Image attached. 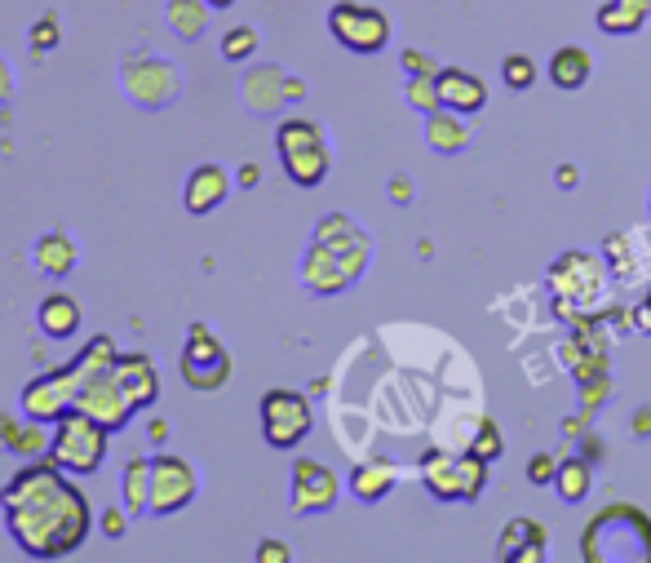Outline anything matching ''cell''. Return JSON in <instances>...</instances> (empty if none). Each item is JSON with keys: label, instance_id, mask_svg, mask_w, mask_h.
Wrapping results in <instances>:
<instances>
[{"label": "cell", "instance_id": "8", "mask_svg": "<svg viewBox=\"0 0 651 563\" xmlns=\"http://www.w3.org/2000/svg\"><path fill=\"white\" fill-rule=\"evenodd\" d=\"M200 480L196 466L178 453H156L151 458V515H178L196 502Z\"/></svg>", "mask_w": 651, "mask_h": 563}, {"label": "cell", "instance_id": "22", "mask_svg": "<svg viewBox=\"0 0 651 563\" xmlns=\"http://www.w3.org/2000/svg\"><path fill=\"white\" fill-rule=\"evenodd\" d=\"M648 13H651V0H608L599 9V27L608 36H630V31H639L648 22Z\"/></svg>", "mask_w": 651, "mask_h": 563}, {"label": "cell", "instance_id": "15", "mask_svg": "<svg viewBox=\"0 0 651 563\" xmlns=\"http://www.w3.org/2000/svg\"><path fill=\"white\" fill-rule=\"evenodd\" d=\"M116 382L129 395L133 409H151L160 395V373L151 364V355H120L116 360Z\"/></svg>", "mask_w": 651, "mask_h": 563}, {"label": "cell", "instance_id": "21", "mask_svg": "<svg viewBox=\"0 0 651 563\" xmlns=\"http://www.w3.org/2000/svg\"><path fill=\"white\" fill-rule=\"evenodd\" d=\"M120 493H124V511L138 520V515H151V458H133L120 475Z\"/></svg>", "mask_w": 651, "mask_h": 563}, {"label": "cell", "instance_id": "2", "mask_svg": "<svg viewBox=\"0 0 651 563\" xmlns=\"http://www.w3.org/2000/svg\"><path fill=\"white\" fill-rule=\"evenodd\" d=\"M107 426L98 418H89L84 409H67L53 422V440H49V458L67 471V475H93L107 462Z\"/></svg>", "mask_w": 651, "mask_h": 563}, {"label": "cell", "instance_id": "31", "mask_svg": "<svg viewBox=\"0 0 651 563\" xmlns=\"http://www.w3.org/2000/svg\"><path fill=\"white\" fill-rule=\"evenodd\" d=\"M133 515L129 511H102V533L107 537H124V524H129Z\"/></svg>", "mask_w": 651, "mask_h": 563}, {"label": "cell", "instance_id": "23", "mask_svg": "<svg viewBox=\"0 0 651 563\" xmlns=\"http://www.w3.org/2000/svg\"><path fill=\"white\" fill-rule=\"evenodd\" d=\"M390 489H394V466L390 462H368V466H354V475H350V493L359 502H381Z\"/></svg>", "mask_w": 651, "mask_h": 563}, {"label": "cell", "instance_id": "18", "mask_svg": "<svg viewBox=\"0 0 651 563\" xmlns=\"http://www.w3.org/2000/svg\"><path fill=\"white\" fill-rule=\"evenodd\" d=\"M501 560H545V529L532 520H514L497 546Z\"/></svg>", "mask_w": 651, "mask_h": 563}, {"label": "cell", "instance_id": "19", "mask_svg": "<svg viewBox=\"0 0 651 563\" xmlns=\"http://www.w3.org/2000/svg\"><path fill=\"white\" fill-rule=\"evenodd\" d=\"M36 267H40L44 275H53V280L71 275V271H76V244H71V235H67V231H44V235L36 240Z\"/></svg>", "mask_w": 651, "mask_h": 563}, {"label": "cell", "instance_id": "11", "mask_svg": "<svg viewBox=\"0 0 651 563\" xmlns=\"http://www.w3.org/2000/svg\"><path fill=\"white\" fill-rule=\"evenodd\" d=\"M67 409H71V391H67V382H62L58 369H49V373H40V378H31V382L22 386V413H27L31 422L53 426Z\"/></svg>", "mask_w": 651, "mask_h": 563}, {"label": "cell", "instance_id": "17", "mask_svg": "<svg viewBox=\"0 0 651 563\" xmlns=\"http://www.w3.org/2000/svg\"><path fill=\"white\" fill-rule=\"evenodd\" d=\"M434 89H439V102L443 107H457V111H479L488 102L483 80L479 76H465V71H439Z\"/></svg>", "mask_w": 651, "mask_h": 563}, {"label": "cell", "instance_id": "29", "mask_svg": "<svg viewBox=\"0 0 651 563\" xmlns=\"http://www.w3.org/2000/svg\"><path fill=\"white\" fill-rule=\"evenodd\" d=\"M470 453H474V458H483V462H492V458L501 453V431H497L492 422H483V431H479V440L470 444Z\"/></svg>", "mask_w": 651, "mask_h": 563}, {"label": "cell", "instance_id": "16", "mask_svg": "<svg viewBox=\"0 0 651 563\" xmlns=\"http://www.w3.org/2000/svg\"><path fill=\"white\" fill-rule=\"evenodd\" d=\"M36 324H40V333L49 342H67V338L80 333V302L67 298V293H49L40 302V311H36Z\"/></svg>", "mask_w": 651, "mask_h": 563}, {"label": "cell", "instance_id": "25", "mask_svg": "<svg viewBox=\"0 0 651 563\" xmlns=\"http://www.w3.org/2000/svg\"><path fill=\"white\" fill-rule=\"evenodd\" d=\"M204 9H209L204 0H169V22L178 27L182 40H196L204 31V22H209Z\"/></svg>", "mask_w": 651, "mask_h": 563}, {"label": "cell", "instance_id": "10", "mask_svg": "<svg viewBox=\"0 0 651 563\" xmlns=\"http://www.w3.org/2000/svg\"><path fill=\"white\" fill-rule=\"evenodd\" d=\"M76 409H84L89 418H98L107 431H120V426H129V418L138 413V409L129 404V395L120 391V382H116V369H111V373H98L93 382H84V386H80V395H76Z\"/></svg>", "mask_w": 651, "mask_h": 563}, {"label": "cell", "instance_id": "20", "mask_svg": "<svg viewBox=\"0 0 651 563\" xmlns=\"http://www.w3.org/2000/svg\"><path fill=\"white\" fill-rule=\"evenodd\" d=\"M590 71H594V62H590V53L581 44H563L550 58V84L554 89H581L590 80Z\"/></svg>", "mask_w": 651, "mask_h": 563}, {"label": "cell", "instance_id": "28", "mask_svg": "<svg viewBox=\"0 0 651 563\" xmlns=\"http://www.w3.org/2000/svg\"><path fill=\"white\" fill-rule=\"evenodd\" d=\"M49 440H53V435H44V422H31L27 431H18V435H13V444H9V449H13V453H22V458H40V453L49 449Z\"/></svg>", "mask_w": 651, "mask_h": 563}, {"label": "cell", "instance_id": "26", "mask_svg": "<svg viewBox=\"0 0 651 563\" xmlns=\"http://www.w3.org/2000/svg\"><path fill=\"white\" fill-rule=\"evenodd\" d=\"M258 53V31L253 27H231L227 36H222V58L227 62H244V58H253Z\"/></svg>", "mask_w": 651, "mask_h": 563}, {"label": "cell", "instance_id": "27", "mask_svg": "<svg viewBox=\"0 0 651 563\" xmlns=\"http://www.w3.org/2000/svg\"><path fill=\"white\" fill-rule=\"evenodd\" d=\"M501 76H505L510 89H528V84L537 80V62H532L528 53H510V58L501 62Z\"/></svg>", "mask_w": 651, "mask_h": 563}, {"label": "cell", "instance_id": "9", "mask_svg": "<svg viewBox=\"0 0 651 563\" xmlns=\"http://www.w3.org/2000/svg\"><path fill=\"white\" fill-rule=\"evenodd\" d=\"M603 284H608V271L590 258V253H563L550 271V289L563 306H594L603 298Z\"/></svg>", "mask_w": 651, "mask_h": 563}, {"label": "cell", "instance_id": "7", "mask_svg": "<svg viewBox=\"0 0 651 563\" xmlns=\"http://www.w3.org/2000/svg\"><path fill=\"white\" fill-rule=\"evenodd\" d=\"M182 378L191 391H218L231 378V355L227 346L213 338L209 324H191L187 329V346H182Z\"/></svg>", "mask_w": 651, "mask_h": 563}, {"label": "cell", "instance_id": "24", "mask_svg": "<svg viewBox=\"0 0 651 563\" xmlns=\"http://www.w3.org/2000/svg\"><path fill=\"white\" fill-rule=\"evenodd\" d=\"M554 484H559V497L563 502H585L590 497V462H581V458H568L563 466H559V475H554Z\"/></svg>", "mask_w": 651, "mask_h": 563}, {"label": "cell", "instance_id": "12", "mask_svg": "<svg viewBox=\"0 0 651 563\" xmlns=\"http://www.w3.org/2000/svg\"><path fill=\"white\" fill-rule=\"evenodd\" d=\"M337 502V475L320 462H298L293 466V511L298 515H320Z\"/></svg>", "mask_w": 651, "mask_h": 563}, {"label": "cell", "instance_id": "14", "mask_svg": "<svg viewBox=\"0 0 651 563\" xmlns=\"http://www.w3.org/2000/svg\"><path fill=\"white\" fill-rule=\"evenodd\" d=\"M231 195V178H227V169L222 164H196L191 169V178H187V191H182V200H187V213H196V218H204V213H213L222 200Z\"/></svg>", "mask_w": 651, "mask_h": 563}, {"label": "cell", "instance_id": "34", "mask_svg": "<svg viewBox=\"0 0 651 563\" xmlns=\"http://www.w3.org/2000/svg\"><path fill=\"white\" fill-rule=\"evenodd\" d=\"M9 89H13V76H9V67H4V58H0V102L9 98Z\"/></svg>", "mask_w": 651, "mask_h": 563}, {"label": "cell", "instance_id": "1", "mask_svg": "<svg viewBox=\"0 0 651 563\" xmlns=\"http://www.w3.org/2000/svg\"><path fill=\"white\" fill-rule=\"evenodd\" d=\"M0 511L9 537L31 560H67L84 546L93 529V511L84 493L71 480H62V466L53 458L22 466L0 489Z\"/></svg>", "mask_w": 651, "mask_h": 563}, {"label": "cell", "instance_id": "33", "mask_svg": "<svg viewBox=\"0 0 651 563\" xmlns=\"http://www.w3.org/2000/svg\"><path fill=\"white\" fill-rule=\"evenodd\" d=\"M53 40H58V22H53V13H49V18H44V22L31 31V44H36V49H49Z\"/></svg>", "mask_w": 651, "mask_h": 563}, {"label": "cell", "instance_id": "13", "mask_svg": "<svg viewBox=\"0 0 651 563\" xmlns=\"http://www.w3.org/2000/svg\"><path fill=\"white\" fill-rule=\"evenodd\" d=\"M124 84L129 98H138L142 107H160L173 98V67H164L160 58H133L124 67Z\"/></svg>", "mask_w": 651, "mask_h": 563}, {"label": "cell", "instance_id": "6", "mask_svg": "<svg viewBox=\"0 0 651 563\" xmlns=\"http://www.w3.org/2000/svg\"><path fill=\"white\" fill-rule=\"evenodd\" d=\"M328 31H332V40L345 44L350 53H377V49H385V40H390L385 13L372 9V4H354V0H341V4L328 9Z\"/></svg>", "mask_w": 651, "mask_h": 563}, {"label": "cell", "instance_id": "30", "mask_svg": "<svg viewBox=\"0 0 651 563\" xmlns=\"http://www.w3.org/2000/svg\"><path fill=\"white\" fill-rule=\"evenodd\" d=\"M554 475H559L554 458H545V453H541V458H532V462H528V480H532L537 489H541V484H554Z\"/></svg>", "mask_w": 651, "mask_h": 563}, {"label": "cell", "instance_id": "36", "mask_svg": "<svg viewBox=\"0 0 651 563\" xmlns=\"http://www.w3.org/2000/svg\"><path fill=\"white\" fill-rule=\"evenodd\" d=\"M204 4H209V9H231L236 0H204Z\"/></svg>", "mask_w": 651, "mask_h": 563}, {"label": "cell", "instance_id": "5", "mask_svg": "<svg viewBox=\"0 0 651 563\" xmlns=\"http://www.w3.org/2000/svg\"><path fill=\"white\" fill-rule=\"evenodd\" d=\"M316 426L311 400L298 391H267L262 395V435L271 449H298Z\"/></svg>", "mask_w": 651, "mask_h": 563}, {"label": "cell", "instance_id": "4", "mask_svg": "<svg viewBox=\"0 0 651 563\" xmlns=\"http://www.w3.org/2000/svg\"><path fill=\"white\" fill-rule=\"evenodd\" d=\"M276 147H280V160H284V173L298 182V187H320L328 178V147L324 133L316 120H284L280 133H276Z\"/></svg>", "mask_w": 651, "mask_h": 563}, {"label": "cell", "instance_id": "3", "mask_svg": "<svg viewBox=\"0 0 651 563\" xmlns=\"http://www.w3.org/2000/svg\"><path fill=\"white\" fill-rule=\"evenodd\" d=\"M421 480L439 502H474L488 484V462L474 453H443L430 449L421 458Z\"/></svg>", "mask_w": 651, "mask_h": 563}, {"label": "cell", "instance_id": "32", "mask_svg": "<svg viewBox=\"0 0 651 563\" xmlns=\"http://www.w3.org/2000/svg\"><path fill=\"white\" fill-rule=\"evenodd\" d=\"M293 555H289V546L284 542H262L258 546V563H289Z\"/></svg>", "mask_w": 651, "mask_h": 563}, {"label": "cell", "instance_id": "35", "mask_svg": "<svg viewBox=\"0 0 651 563\" xmlns=\"http://www.w3.org/2000/svg\"><path fill=\"white\" fill-rule=\"evenodd\" d=\"M639 324H643V329H651V302L643 306V311H639Z\"/></svg>", "mask_w": 651, "mask_h": 563}]
</instances>
